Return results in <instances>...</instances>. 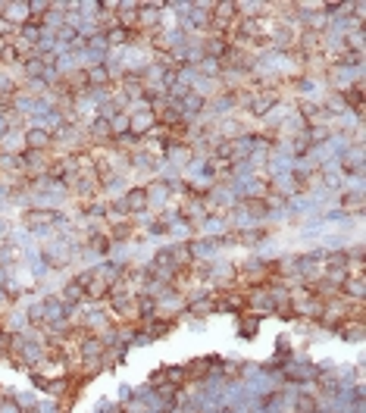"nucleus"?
I'll return each instance as SVG.
<instances>
[{
    "instance_id": "nucleus-1",
    "label": "nucleus",
    "mask_w": 366,
    "mask_h": 413,
    "mask_svg": "<svg viewBox=\"0 0 366 413\" xmlns=\"http://www.w3.org/2000/svg\"><path fill=\"white\" fill-rule=\"evenodd\" d=\"M28 19H31L28 0H6V4H0V22H4V26H10L13 31H19Z\"/></svg>"
},
{
    "instance_id": "nucleus-2",
    "label": "nucleus",
    "mask_w": 366,
    "mask_h": 413,
    "mask_svg": "<svg viewBox=\"0 0 366 413\" xmlns=\"http://www.w3.org/2000/svg\"><path fill=\"white\" fill-rule=\"evenodd\" d=\"M63 219L60 210H53V206H31V210L22 213V226L31 229V232H38V229H47V226H57Z\"/></svg>"
},
{
    "instance_id": "nucleus-3",
    "label": "nucleus",
    "mask_w": 366,
    "mask_h": 413,
    "mask_svg": "<svg viewBox=\"0 0 366 413\" xmlns=\"http://www.w3.org/2000/svg\"><path fill=\"white\" fill-rule=\"evenodd\" d=\"M154 125H157V119H154V110L147 107V103H141L135 113H129V135L132 138H147L150 132H154Z\"/></svg>"
},
{
    "instance_id": "nucleus-4",
    "label": "nucleus",
    "mask_w": 366,
    "mask_h": 413,
    "mask_svg": "<svg viewBox=\"0 0 366 413\" xmlns=\"http://www.w3.org/2000/svg\"><path fill=\"white\" fill-rule=\"evenodd\" d=\"M88 138L91 145H100V147H110L113 145V125H110L107 116H94L88 122Z\"/></svg>"
},
{
    "instance_id": "nucleus-5",
    "label": "nucleus",
    "mask_w": 366,
    "mask_h": 413,
    "mask_svg": "<svg viewBox=\"0 0 366 413\" xmlns=\"http://www.w3.org/2000/svg\"><path fill=\"white\" fill-rule=\"evenodd\" d=\"M122 206H125V213L129 216H135V213H145L147 210V188L145 185H132V188H125V194H122Z\"/></svg>"
},
{
    "instance_id": "nucleus-6",
    "label": "nucleus",
    "mask_w": 366,
    "mask_h": 413,
    "mask_svg": "<svg viewBox=\"0 0 366 413\" xmlns=\"http://www.w3.org/2000/svg\"><path fill=\"white\" fill-rule=\"evenodd\" d=\"M103 35V44H107V51H116V47H129V44H135V35L138 31H129V28H122V26H110V28H103L100 31Z\"/></svg>"
},
{
    "instance_id": "nucleus-7",
    "label": "nucleus",
    "mask_w": 366,
    "mask_h": 413,
    "mask_svg": "<svg viewBox=\"0 0 366 413\" xmlns=\"http://www.w3.org/2000/svg\"><path fill=\"white\" fill-rule=\"evenodd\" d=\"M22 141H26V150H51L53 147V135H51V129H44V125H31V129L22 135Z\"/></svg>"
},
{
    "instance_id": "nucleus-8",
    "label": "nucleus",
    "mask_w": 366,
    "mask_h": 413,
    "mask_svg": "<svg viewBox=\"0 0 366 413\" xmlns=\"http://www.w3.org/2000/svg\"><path fill=\"white\" fill-rule=\"evenodd\" d=\"M179 107H182V113H185V119H191V116H201L204 110H206V94L204 91H185L179 98Z\"/></svg>"
},
{
    "instance_id": "nucleus-9",
    "label": "nucleus",
    "mask_w": 366,
    "mask_h": 413,
    "mask_svg": "<svg viewBox=\"0 0 366 413\" xmlns=\"http://www.w3.org/2000/svg\"><path fill=\"white\" fill-rule=\"evenodd\" d=\"M169 251V260H172V269H188L191 263H194V251H191V241H179V244H172V248H166Z\"/></svg>"
},
{
    "instance_id": "nucleus-10",
    "label": "nucleus",
    "mask_w": 366,
    "mask_h": 413,
    "mask_svg": "<svg viewBox=\"0 0 366 413\" xmlns=\"http://www.w3.org/2000/svg\"><path fill=\"white\" fill-rule=\"evenodd\" d=\"M216 357H194V360H188V367H182V372H185V379H204L206 372L216 370Z\"/></svg>"
},
{
    "instance_id": "nucleus-11",
    "label": "nucleus",
    "mask_w": 366,
    "mask_h": 413,
    "mask_svg": "<svg viewBox=\"0 0 366 413\" xmlns=\"http://www.w3.org/2000/svg\"><path fill=\"white\" fill-rule=\"evenodd\" d=\"M188 313L191 316H210V313H219V300H216V291H210V295H204V298H194L188 304Z\"/></svg>"
},
{
    "instance_id": "nucleus-12",
    "label": "nucleus",
    "mask_w": 366,
    "mask_h": 413,
    "mask_svg": "<svg viewBox=\"0 0 366 413\" xmlns=\"http://www.w3.org/2000/svg\"><path fill=\"white\" fill-rule=\"evenodd\" d=\"M238 210H244L251 219H266L269 216L266 197H241V201H238Z\"/></svg>"
},
{
    "instance_id": "nucleus-13",
    "label": "nucleus",
    "mask_w": 366,
    "mask_h": 413,
    "mask_svg": "<svg viewBox=\"0 0 366 413\" xmlns=\"http://www.w3.org/2000/svg\"><path fill=\"white\" fill-rule=\"evenodd\" d=\"M191 69H194L197 75H204V78H222V75H226L222 60H216V57H201L197 63H191Z\"/></svg>"
},
{
    "instance_id": "nucleus-14",
    "label": "nucleus",
    "mask_w": 366,
    "mask_h": 413,
    "mask_svg": "<svg viewBox=\"0 0 366 413\" xmlns=\"http://www.w3.org/2000/svg\"><path fill=\"white\" fill-rule=\"evenodd\" d=\"M341 210L360 216L363 213V192L360 188H345V192H341Z\"/></svg>"
},
{
    "instance_id": "nucleus-15",
    "label": "nucleus",
    "mask_w": 366,
    "mask_h": 413,
    "mask_svg": "<svg viewBox=\"0 0 366 413\" xmlns=\"http://www.w3.org/2000/svg\"><path fill=\"white\" fill-rule=\"evenodd\" d=\"M60 300H63V304H66V307L82 304V300H85V288H82V285H78L75 279H69L66 285H63V295H60Z\"/></svg>"
},
{
    "instance_id": "nucleus-16",
    "label": "nucleus",
    "mask_w": 366,
    "mask_h": 413,
    "mask_svg": "<svg viewBox=\"0 0 366 413\" xmlns=\"http://www.w3.org/2000/svg\"><path fill=\"white\" fill-rule=\"evenodd\" d=\"M363 320H341L338 323V335L345 341H360L363 338Z\"/></svg>"
},
{
    "instance_id": "nucleus-17",
    "label": "nucleus",
    "mask_w": 366,
    "mask_h": 413,
    "mask_svg": "<svg viewBox=\"0 0 366 413\" xmlns=\"http://www.w3.org/2000/svg\"><path fill=\"white\" fill-rule=\"evenodd\" d=\"M13 66H22V53L13 47V41H4L0 44V69H13Z\"/></svg>"
},
{
    "instance_id": "nucleus-18",
    "label": "nucleus",
    "mask_w": 366,
    "mask_h": 413,
    "mask_svg": "<svg viewBox=\"0 0 366 413\" xmlns=\"http://www.w3.org/2000/svg\"><path fill=\"white\" fill-rule=\"evenodd\" d=\"M150 320H154V323H150L147 329H145L147 338H163V335H169V332L176 329V323L166 320V316H150Z\"/></svg>"
},
{
    "instance_id": "nucleus-19",
    "label": "nucleus",
    "mask_w": 366,
    "mask_h": 413,
    "mask_svg": "<svg viewBox=\"0 0 366 413\" xmlns=\"http://www.w3.org/2000/svg\"><path fill=\"white\" fill-rule=\"evenodd\" d=\"M260 329V316L257 313H238V332H241V338H253Z\"/></svg>"
},
{
    "instance_id": "nucleus-20",
    "label": "nucleus",
    "mask_w": 366,
    "mask_h": 413,
    "mask_svg": "<svg viewBox=\"0 0 366 413\" xmlns=\"http://www.w3.org/2000/svg\"><path fill=\"white\" fill-rule=\"evenodd\" d=\"M294 413H320V401L307 392L294 394Z\"/></svg>"
},
{
    "instance_id": "nucleus-21",
    "label": "nucleus",
    "mask_w": 366,
    "mask_h": 413,
    "mask_svg": "<svg viewBox=\"0 0 366 413\" xmlns=\"http://www.w3.org/2000/svg\"><path fill=\"white\" fill-rule=\"evenodd\" d=\"M85 244H88L91 251H98V253H110V248H113V238L91 232V235H88V241H85Z\"/></svg>"
},
{
    "instance_id": "nucleus-22",
    "label": "nucleus",
    "mask_w": 366,
    "mask_h": 413,
    "mask_svg": "<svg viewBox=\"0 0 366 413\" xmlns=\"http://www.w3.org/2000/svg\"><path fill=\"white\" fill-rule=\"evenodd\" d=\"M320 179H323V185L329 188V192H345V176H341V172H329V169H325Z\"/></svg>"
},
{
    "instance_id": "nucleus-23",
    "label": "nucleus",
    "mask_w": 366,
    "mask_h": 413,
    "mask_svg": "<svg viewBox=\"0 0 366 413\" xmlns=\"http://www.w3.org/2000/svg\"><path fill=\"white\" fill-rule=\"evenodd\" d=\"M0 413H26L19 398H0Z\"/></svg>"
}]
</instances>
